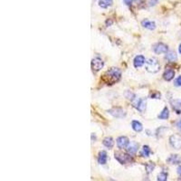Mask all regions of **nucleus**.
Wrapping results in <instances>:
<instances>
[{"mask_svg": "<svg viewBox=\"0 0 181 181\" xmlns=\"http://www.w3.org/2000/svg\"><path fill=\"white\" fill-rule=\"evenodd\" d=\"M145 67H146L147 72H150V73H156L160 69V64L156 58H149L146 61Z\"/></svg>", "mask_w": 181, "mask_h": 181, "instance_id": "nucleus-1", "label": "nucleus"}, {"mask_svg": "<svg viewBox=\"0 0 181 181\" xmlns=\"http://www.w3.org/2000/svg\"><path fill=\"white\" fill-rule=\"evenodd\" d=\"M105 76L108 77V82H110V83H115V82H118L121 79V72L118 68L111 67L110 69H109L108 71L106 72Z\"/></svg>", "mask_w": 181, "mask_h": 181, "instance_id": "nucleus-2", "label": "nucleus"}, {"mask_svg": "<svg viewBox=\"0 0 181 181\" xmlns=\"http://www.w3.org/2000/svg\"><path fill=\"white\" fill-rule=\"evenodd\" d=\"M114 157L119 163H121L122 165L127 164V163H131L133 161L132 157L131 156V154H126V153H122V152H119V151L114 153Z\"/></svg>", "mask_w": 181, "mask_h": 181, "instance_id": "nucleus-3", "label": "nucleus"}, {"mask_svg": "<svg viewBox=\"0 0 181 181\" xmlns=\"http://www.w3.org/2000/svg\"><path fill=\"white\" fill-rule=\"evenodd\" d=\"M169 143L170 145L176 149H181V136L174 134L169 137Z\"/></svg>", "mask_w": 181, "mask_h": 181, "instance_id": "nucleus-4", "label": "nucleus"}, {"mask_svg": "<svg viewBox=\"0 0 181 181\" xmlns=\"http://www.w3.org/2000/svg\"><path fill=\"white\" fill-rule=\"evenodd\" d=\"M133 106L137 109L140 112H143L145 110H146V100L144 99H141V98H139V99H135L132 101Z\"/></svg>", "mask_w": 181, "mask_h": 181, "instance_id": "nucleus-5", "label": "nucleus"}, {"mask_svg": "<svg viewBox=\"0 0 181 181\" xmlns=\"http://www.w3.org/2000/svg\"><path fill=\"white\" fill-rule=\"evenodd\" d=\"M169 47L167 45L163 43H157L153 45V51L157 54H167L169 51Z\"/></svg>", "mask_w": 181, "mask_h": 181, "instance_id": "nucleus-6", "label": "nucleus"}, {"mask_svg": "<svg viewBox=\"0 0 181 181\" xmlns=\"http://www.w3.org/2000/svg\"><path fill=\"white\" fill-rule=\"evenodd\" d=\"M108 112L115 118H123V117L126 116V111L123 109L119 108V107H114V108L110 109Z\"/></svg>", "mask_w": 181, "mask_h": 181, "instance_id": "nucleus-7", "label": "nucleus"}, {"mask_svg": "<svg viewBox=\"0 0 181 181\" xmlns=\"http://www.w3.org/2000/svg\"><path fill=\"white\" fill-rule=\"evenodd\" d=\"M104 66V62H103V61L101 60V58H94V59H93L92 61V68H93V71H100L102 67Z\"/></svg>", "mask_w": 181, "mask_h": 181, "instance_id": "nucleus-8", "label": "nucleus"}, {"mask_svg": "<svg viewBox=\"0 0 181 181\" xmlns=\"http://www.w3.org/2000/svg\"><path fill=\"white\" fill-rule=\"evenodd\" d=\"M129 144H130V140L125 136H121L117 139V146L119 149H126Z\"/></svg>", "mask_w": 181, "mask_h": 181, "instance_id": "nucleus-9", "label": "nucleus"}, {"mask_svg": "<svg viewBox=\"0 0 181 181\" xmlns=\"http://www.w3.org/2000/svg\"><path fill=\"white\" fill-rule=\"evenodd\" d=\"M145 62H146V60H145V57L143 55H137V56L134 58V60H133L134 67H136V68L141 67Z\"/></svg>", "mask_w": 181, "mask_h": 181, "instance_id": "nucleus-10", "label": "nucleus"}, {"mask_svg": "<svg viewBox=\"0 0 181 181\" xmlns=\"http://www.w3.org/2000/svg\"><path fill=\"white\" fill-rule=\"evenodd\" d=\"M141 25L144 27V28H147L149 30H154L156 28V23L154 21H151V20H149V19H144L142 20L141 22Z\"/></svg>", "mask_w": 181, "mask_h": 181, "instance_id": "nucleus-11", "label": "nucleus"}, {"mask_svg": "<svg viewBox=\"0 0 181 181\" xmlns=\"http://www.w3.org/2000/svg\"><path fill=\"white\" fill-rule=\"evenodd\" d=\"M167 161L170 163V164H174V165H177V164H180L181 163V157H179V155H177V154H173V155H170L169 157L167 159Z\"/></svg>", "mask_w": 181, "mask_h": 181, "instance_id": "nucleus-12", "label": "nucleus"}, {"mask_svg": "<svg viewBox=\"0 0 181 181\" xmlns=\"http://www.w3.org/2000/svg\"><path fill=\"white\" fill-rule=\"evenodd\" d=\"M138 149H139V145L138 143H136V142H131L129 146L127 147V151H128V153L129 154H131V155H133V154H135L137 151H138Z\"/></svg>", "mask_w": 181, "mask_h": 181, "instance_id": "nucleus-13", "label": "nucleus"}, {"mask_svg": "<svg viewBox=\"0 0 181 181\" xmlns=\"http://www.w3.org/2000/svg\"><path fill=\"white\" fill-rule=\"evenodd\" d=\"M107 158H108V156H107V153L105 151H100V153L98 155L99 164H101V165L106 164L107 163Z\"/></svg>", "mask_w": 181, "mask_h": 181, "instance_id": "nucleus-14", "label": "nucleus"}, {"mask_svg": "<svg viewBox=\"0 0 181 181\" xmlns=\"http://www.w3.org/2000/svg\"><path fill=\"white\" fill-rule=\"evenodd\" d=\"M113 4V1L112 0H98V5L100 7L103 8V9H106L110 6H111Z\"/></svg>", "mask_w": 181, "mask_h": 181, "instance_id": "nucleus-15", "label": "nucleus"}, {"mask_svg": "<svg viewBox=\"0 0 181 181\" xmlns=\"http://www.w3.org/2000/svg\"><path fill=\"white\" fill-rule=\"evenodd\" d=\"M174 77H175V71L171 70V69L166 70L165 72H164V74H163V78L166 81H171Z\"/></svg>", "mask_w": 181, "mask_h": 181, "instance_id": "nucleus-16", "label": "nucleus"}, {"mask_svg": "<svg viewBox=\"0 0 181 181\" xmlns=\"http://www.w3.org/2000/svg\"><path fill=\"white\" fill-rule=\"evenodd\" d=\"M172 107H173V110H174L178 114H180L181 100H174V101H172Z\"/></svg>", "mask_w": 181, "mask_h": 181, "instance_id": "nucleus-17", "label": "nucleus"}, {"mask_svg": "<svg viewBox=\"0 0 181 181\" xmlns=\"http://www.w3.org/2000/svg\"><path fill=\"white\" fill-rule=\"evenodd\" d=\"M131 127L136 132H140L143 130L142 124L138 121H131Z\"/></svg>", "mask_w": 181, "mask_h": 181, "instance_id": "nucleus-18", "label": "nucleus"}, {"mask_svg": "<svg viewBox=\"0 0 181 181\" xmlns=\"http://www.w3.org/2000/svg\"><path fill=\"white\" fill-rule=\"evenodd\" d=\"M150 153H151L150 148H149V146H147V145H144V146L142 147L141 150H140V156L143 157H149Z\"/></svg>", "mask_w": 181, "mask_h": 181, "instance_id": "nucleus-19", "label": "nucleus"}, {"mask_svg": "<svg viewBox=\"0 0 181 181\" xmlns=\"http://www.w3.org/2000/svg\"><path fill=\"white\" fill-rule=\"evenodd\" d=\"M166 59L169 62H175V61L178 60V56H177V54L174 52V51H169L167 54H166Z\"/></svg>", "mask_w": 181, "mask_h": 181, "instance_id": "nucleus-20", "label": "nucleus"}, {"mask_svg": "<svg viewBox=\"0 0 181 181\" xmlns=\"http://www.w3.org/2000/svg\"><path fill=\"white\" fill-rule=\"evenodd\" d=\"M158 119L160 120H168L169 117V110L168 107H165V108L162 110V111L160 112V114L157 116Z\"/></svg>", "mask_w": 181, "mask_h": 181, "instance_id": "nucleus-21", "label": "nucleus"}, {"mask_svg": "<svg viewBox=\"0 0 181 181\" xmlns=\"http://www.w3.org/2000/svg\"><path fill=\"white\" fill-rule=\"evenodd\" d=\"M103 145L108 148V149H111L113 146H114V140L111 137H106L104 140H103Z\"/></svg>", "mask_w": 181, "mask_h": 181, "instance_id": "nucleus-22", "label": "nucleus"}, {"mask_svg": "<svg viewBox=\"0 0 181 181\" xmlns=\"http://www.w3.org/2000/svg\"><path fill=\"white\" fill-rule=\"evenodd\" d=\"M145 168H146L147 173H148V174H150V173L153 171V169H155V164H154L153 162H149V163H147V164L145 165Z\"/></svg>", "mask_w": 181, "mask_h": 181, "instance_id": "nucleus-23", "label": "nucleus"}, {"mask_svg": "<svg viewBox=\"0 0 181 181\" xmlns=\"http://www.w3.org/2000/svg\"><path fill=\"white\" fill-rule=\"evenodd\" d=\"M157 181H168V174L166 172H160L157 177Z\"/></svg>", "mask_w": 181, "mask_h": 181, "instance_id": "nucleus-24", "label": "nucleus"}, {"mask_svg": "<svg viewBox=\"0 0 181 181\" xmlns=\"http://www.w3.org/2000/svg\"><path fill=\"white\" fill-rule=\"evenodd\" d=\"M125 96L127 97L129 100H131V101H133L136 99V95H135L133 93H131V91H127V92L125 93Z\"/></svg>", "mask_w": 181, "mask_h": 181, "instance_id": "nucleus-25", "label": "nucleus"}, {"mask_svg": "<svg viewBox=\"0 0 181 181\" xmlns=\"http://www.w3.org/2000/svg\"><path fill=\"white\" fill-rule=\"evenodd\" d=\"M174 85L177 87H181V75L176 78V80L174 81Z\"/></svg>", "mask_w": 181, "mask_h": 181, "instance_id": "nucleus-26", "label": "nucleus"}, {"mask_svg": "<svg viewBox=\"0 0 181 181\" xmlns=\"http://www.w3.org/2000/svg\"><path fill=\"white\" fill-rule=\"evenodd\" d=\"M123 2H124V4L126 5V6H131V4H132L133 0H122Z\"/></svg>", "mask_w": 181, "mask_h": 181, "instance_id": "nucleus-27", "label": "nucleus"}, {"mask_svg": "<svg viewBox=\"0 0 181 181\" xmlns=\"http://www.w3.org/2000/svg\"><path fill=\"white\" fill-rule=\"evenodd\" d=\"M151 98H153V99H160V93H155V94H151Z\"/></svg>", "mask_w": 181, "mask_h": 181, "instance_id": "nucleus-28", "label": "nucleus"}, {"mask_svg": "<svg viewBox=\"0 0 181 181\" xmlns=\"http://www.w3.org/2000/svg\"><path fill=\"white\" fill-rule=\"evenodd\" d=\"M177 171H178V174H179V176H181V165H180V166H179V167H178V169H177Z\"/></svg>", "mask_w": 181, "mask_h": 181, "instance_id": "nucleus-29", "label": "nucleus"}, {"mask_svg": "<svg viewBox=\"0 0 181 181\" xmlns=\"http://www.w3.org/2000/svg\"><path fill=\"white\" fill-rule=\"evenodd\" d=\"M178 127H179V128L181 130V119L179 120V121L178 122Z\"/></svg>", "mask_w": 181, "mask_h": 181, "instance_id": "nucleus-30", "label": "nucleus"}, {"mask_svg": "<svg viewBox=\"0 0 181 181\" xmlns=\"http://www.w3.org/2000/svg\"><path fill=\"white\" fill-rule=\"evenodd\" d=\"M179 54H181V44L179 45Z\"/></svg>", "mask_w": 181, "mask_h": 181, "instance_id": "nucleus-31", "label": "nucleus"}]
</instances>
